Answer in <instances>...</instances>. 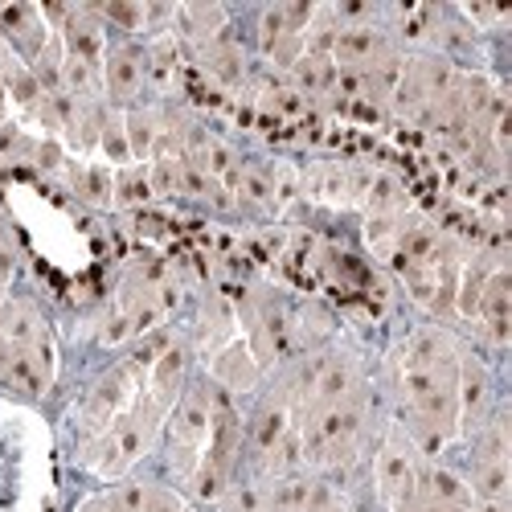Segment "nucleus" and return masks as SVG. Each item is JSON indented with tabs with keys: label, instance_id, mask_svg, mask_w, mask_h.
I'll use <instances>...</instances> for the list:
<instances>
[{
	"label": "nucleus",
	"instance_id": "nucleus-1",
	"mask_svg": "<svg viewBox=\"0 0 512 512\" xmlns=\"http://www.w3.org/2000/svg\"><path fill=\"white\" fill-rule=\"evenodd\" d=\"M402 431L422 455L459 435V349L443 328H418L398 353Z\"/></svg>",
	"mask_w": 512,
	"mask_h": 512
},
{
	"label": "nucleus",
	"instance_id": "nucleus-2",
	"mask_svg": "<svg viewBox=\"0 0 512 512\" xmlns=\"http://www.w3.org/2000/svg\"><path fill=\"white\" fill-rule=\"evenodd\" d=\"M304 463L312 467H349L369 435V390H357L332 406L308 410L295 418Z\"/></svg>",
	"mask_w": 512,
	"mask_h": 512
},
{
	"label": "nucleus",
	"instance_id": "nucleus-3",
	"mask_svg": "<svg viewBox=\"0 0 512 512\" xmlns=\"http://www.w3.org/2000/svg\"><path fill=\"white\" fill-rule=\"evenodd\" d=\"M168 418V406L156 402L148 390L136 394V402L127 406L99 439L87 443V463L95 467L99 476H123L127 467H132L156 439V431L164 426Z\"/></svg>",
	"mask_w": 512,
	"mask_h": 512
},
{
	"label": "nucleus",
	"instance_id": "nucleus-4",
	"mask_svg": "<svg viewBox=\"0 0 512 512\" xmlns=\"http://www.w3.org/2000/svg\"><path fill=\"white\" fill-rule=\"evenodd\" d=\"M213 406H218V386L213 381H189L185 394L173 402L164 418L168 431V467L189 484V476L197 472V463L205 455L209 431H213Z\"/></svg>",
	"mask_w": 512,
	"mask_h": 512
},
{
	"label": "nucleus",
	"instance_id": "nucleus-5",
	"mask_svg": "<svg viewBox=\"0 0 512 512\" xmlns=\"http://www.w3.org/2000/svg\"><path fill=\"white\" fill-rule=\"evenodd\" d=\"M246 345L259 365H275L295 349V304L275 287H250L238 304Z\"/></svg>",
	"mask_w": 512,
	"mask_h": 512
},
{
	"label": "nucleus",
	"instance_id": "nucleus-6",
	"mask_svg": "<svg viewBox=\"0 0 512 512\" xmlns=\"http://www.w3.org/2000/svg\"><path fill=\"white\" fill-rule=\"evenodd\" d=\"M451 82H455V70L447 66V58H439V54H418V58L402 62V74H398V87H394V95H390V107H394L398 115L422 123V115L447 95Z\"/></svg>",
	"mask_w": 512,
	"mask_h": 512
},
{
	"label": "nucleus",
	"instance_id": "nucleus-7",
	"mask_svg": "<svg viewBox=\"0 0 512 512\" xmlns=\"http://www.w3.org/2000/svg\"><path fill=\"white\" fill-rule=\"evenodd\" d=\"M467 492L476 496V504L508 500V426H504V410L476 431V447H472V476H467Z\"/></svg>",
	"mask_w": 512,
	"mask_h": 512
},
{
	"label": "nucleus",
	"instance_id": "nucleus-8",
	"mask_svg": "<svg viewBox=\"0 0 512 512\" xmlns=\"http://www.w3.org/2000/svg\"><path fill=\"white\" fill-rule=\"evenodd\" d=\"M422 463H426V459H422V451L414 447V439L402 431V426H390L386 439H381V447H377V455H373V480H377L381 500L390 504V512H394V504L418 484Z\"/></svg>",
	"mask_w": 512,
	"mask_h": 512
},
{
	"label": "nucleus",
	"instance_id": "nucleus-9",
	"mask_svg": "<svg viewBox=\"0 0 512 512\" xmlns=\"http://www.w3.org/2000/svg\"><path fill=\"white\" fill-rule=\"evenodd\" d=\"M136 369L132 365H115L111 373H103L99 381H95V390L87 394V402H82V410H78V422H82V435H87V443L91 439H99L107 426L136 402Z\"/></svg>",
	"mask_w": 512,
	"mask_h": 512
},
{
	"label": "nucleus",
	"instance_id": "nucleus-10",
	"mask_svg": "<svg viewBox=\"0 0 512 512\" xmlns=\"http://www.w3.org/2000/svg\"><path fill=\"white\" fill-rule=\"evenodd\" d=\"M291 431H295L291 398H287V390L279 386V390H271V394L259 402V410L250 414V426H246V435H242V447H246V455L267 472L271 455L279 451V443H283Z\"/></svg>",
	"mask_w": 512,
	"mask_h": 512
},
{
	"label": "nucleus",
	"instance_id": "nucleus-11",
	"mask_svg": "<svg viewBox=\"0 0 512 512\" xmlns=\"http://www.w3.org/2000/svg\"><path fill=\"white\" fill-rule=\"evenodd\" d=\"M369 181H373V173L361 164L324 160V164H312L300 173V193H308L312 201H324V205H361Z\"/></svg>",
	"mask_w": 512,
	"mask_h": 512
},
{
	"label": "nucleus",
	"instance_id": "nucleus-12",
	"mask_svg": "<svg viewBox=\"0 0 512 512\" xmlns=\"http://www.w3.org/2000/svg\"><path fill=\"white\" fill-rule=\"evenodd\" d=\"M328 58L340 70H373V66L398 62V46L381 25H345L332 37Z\"/></svg>",
	"mask_w": 512,
	"mask_h": 512
},
{
	"label": "nucleus",
	"instance_id": "nucleus-13",
	"mask_svg": "<svg viewBox=\"0 0 512 512\" xmlns=\"http://www.w3.org/2000/svg\"><path fill=\"white\" fill-rule=\"evenodd\" d=\"M0 381L25 398H41L54 381V340L46 336L25 349H5L0 353Z\"/></svg>",
	"mask_w": 512,
	"mask_h": 512
},
{
	"label": "nucleus",
	"instance_id": "nucleus-14",
	"mask_svg": "<svg viewBox=\"0 0 512 512\" xmlns=\"http://www.w3.org/2000/svg\"><path fill=\"white\" fill-rule=\"evenodd\" d=\"M103 95H107V107H127L132 111L136 99L144 95V50L123 41V46L107 50L103 58Z\"/></svg>",
	"mask_w": 512,
	"mask_h": 512
},
{
	"label": "nucleus",
	"instance_id": "nucleus-15",
	"mask_svg": "<svg viewBox=\"0 0 512 512\" xmlns=\"http://www.w3.org/2000/svg\"><path fill=\"white\" fill-rule=\"evenodd\" d=\"M50 33L54 29L46 25L37 5H0V37H5L9 50L25 62V70L50 46Z\"/></svg>",
	"mask_w": 512,
	"mask_h": 512
},
{
	"label": "nucleus",
	"instance_id": "nucleus-16",
	"mask_svg": "<svg viewBox=\"0 0 512 512\" xmlns=\"http://www.w3.org/2000/svg\"><path fill=\"white\" fill-rule=\"evenodd\" d=\"M488 402H492V386L484 361L459 353V431L476 435L488 422Z\"/></svg>",
	"mask_w": 512,
	"mask_h": 512
},
{
	"label": "nucleus",
	"instance_id": "nucleus-17",
	"mask_svg": "<svg viewBox=\"0 0 512 512\" xmlns=\"http://www.w3.org/2000/svg\"><path fill=\"white\" fill-rule=\"evenodd\" d=\"M209 373H213V386H218L222 394H250L254 386H259L263 365L250 353L246 340H230L222 353H213Z\"/></svg>",
	"mask_w": 512,
	"mask_h": 512
},
{
	"label": "nucleus",
	"instance_id": "nucleus-18",
	"mask_svg": "<svg viewBox=\"0 0 512 512\" xmlns=\"http://www.w3.org/2000/svg\"><path fill=\"white\" fill-rule=\"evenodd\" d=\"M58 41H62L66 58H82V62H103L107 58L103 17L95 9H70L66 25L58 29Z\"/></svg>",
	"mask_w": 512,
	"mask_h": 512
},
{
	"label": "nucleus",
	"instance_id": "nucleus-19",
	"mask_svg": "<svg viewBox=\"0 0 512 512\" xmlns=\"http://www.w3.org/2000/svg\"><path fill=\"white\" fill-rule=\"evenodd\" d=\"M189 361H193V353H189V345H181V340H173L160 357H156V365L148 369V394L156 398V402H164L168 410H173V402L185 394V386H189Z\"/></svg>",
	"mask_w": 512,
	"mask_h": 512
},
{
	"label": "nucleus",
	"instance_id": "nucleus-20",
	"mask_svg": "<svg viewBox=\"0 0 512 512\" xmlns=\"http://www.w3.org/2000/svg\"><path fill=\"white\" fill-rule=\"evenodd\" d=\"M476 320L488 324L492 340L504 345L508 340V328H512V279H508V267H496L480 291V308H476Z\"/></svg>",
	"mask_w": 512,
	"mask_h": 512
},
{
	"label": "nucleus",
	"instance_id": "nucleus-21",
	"mask_svg": "<svg viewBox=\"0 0 512 512\" xmlns=\"http://www.w3.org/2000/svg\"><path fill=\"white\" fill-rule=\"evenodd\" d=\"M177 87H181V50L173 37H156L144 50V91L168 99Z\"/></svg>",
	"mask_w": 512,
	"mask_h": 512
},
{
	"label": "nucleus",
	"instance_id": "nucleus-22",
	"mask_svg": "<svg viewBox=\"0 0 512 512\" xmlns=\"http://www.w3.org/2000/svg\"><path fill=\"white\" fill-rule=\"evenodd\" d=\"M238 332V312L230 300H222V295H209V300L201 304V320H197V345L205 353H222L230 340Z\"/></svg>",
	"mask_w": 512,
	"mask_h": 512
},
{
	"label": "nucleus",
	"instance_id": "nucleus-23",
	"mask_svg": "<svg viewBox=\"0 0 512 512\" xmlns=\"http://www.w3.org/2000/svg\"><path fill=\"white\" fill-rule=\"evenodd\" d=\"M340 82V66L328 54H304L291 66V87L304 99H332Z\"/></svg>",
	"mask_w": 512,
	"mask_h": 512
},
{
	"label": "nucleus",
	"instance_id": "nucleus-24",
	"mask_svg": "<svg viewBox=\"0 0 512 512\" xmlns=\"http://www.w3.org/2000/svg\"><path fill=\"white\" fill-rule=\"evenodd\" d=\"M197 58H201V70L213 82H222V87H238V82L246 78V58L230 37H213V41H205V46H197Z\"/></svg>",
	"mask_w": 512,
	"mask_h": 512
},
{
	"label": "nucleus",
	"instance_id": "nucleus-25",
	"mask_svg": "<svg viewBox=\"0 0 512 512\" xmlns=\"http://www.w3.org/2000/svg\"><path fill=\"white\" fill-rule=\"evenodd\" d=\"M123 127H127L132 160H156L160 132H164V111L160 107H132V111H123Z\"/></svg>",
	"mask_w": 512,
	"mask_h": 512
},
{
	"label": "nucleus",
	"instance_id": "nucleus-26",
	"mask_svg": "<svg viewBox=\"0 0 512 512\" xmlns=\"http://www.w3.org/2000/svg\"><path fill=\"white\" fill-rule=\"evenodd\" d=\"M312 496H316V480L308 472L279 476L267 488V512H308L312 508Z\"/></svg>",
	"mask_w": 512,
	"mask_h": 512
},
{
	"label": "nucleus",
	"instance_id": "nucleus-27",
	"mask_svg": "<svg viewBox=\"0 0 512 512\" xmlns=\"http://www.w3.org/2000/svg\"><path fill=\"white\" fill-rule=\"evenodd\" d=\"M361 205L369 209V218H394V213H410V197H406L402 181L390 177V173H373Z\"/></svg>",
	"mask_w": 512,
	"mask_h": 512
},
{
	"label": "nucleus",
	"instance_id": "nucleus-28",
	"mask_svg": "<svg viewBox=\"0 0 512 512\" xmlns=\"http://www.w3.org/2000/svg\"><path fill=\"white\" fill-rule=\"evenodd\" d=\"M177 25H181V37L197 41V46H205V41L222 37L226 29V9L222 5H185L177 9Z\"/></svg>",
	"mask_w": 512,
	"mask_h": 512
},
{
	"label": "nucleus",
	"instance_id": "nucleus-29",
	"mask_svg": "<svg viewBox=\"0 0 512 512\" xmlns=\"http://www.w3.org/2000/svg\"><path fill=\"white\" fill-rule=\"evenodd\" d=\"M70 185L87 205H111L115 201V173L103 164H78L70 173Z\"/></svg>",
	"mask_w": 512,
	"mask_h": 512
},
{
	"label": "nucleus",
	"instance_id": "nucleus-30",
	"mask_svg": "<svg viewBox=\"0 0 512 512\" xmlns=\"http://www.w3.org/2000/svg\"><path fill=\"white\" fill-rule=\"evenodd\" d=\"M99 148L107 152V160L111 164H127L132 160V148H127V127H123V111H115V107H107L103 111V132H99Z\"/></svg>",
	"mask_w": 512,
	"mask_h": 512
},
{
	"label": "nucleus",
	"instance_id": "nucleus-31",
	"mask_svg": "<svg viewBox=\"0 0 512 512\" xmlns=\"http://www.w3.org/2000/svg\"><path fill=\"white\" fill-rule=\"evenodd\" d=\"M148 197H156L152 193V181H148V164L119 168V173H115V201L119 205H140Z\"/></svg>",
	"mask_w": 512,
	"mask_h": 512
},
{
	"label": "nucleus",
	"instance_id": "nucleus-32",
	"mask_svg": "<svg viewBox=\"0 0 512 512\" xmlns=\"http://www.w3.org/2000/svg\"><path fill=\"white\" fill-rule=\"evenodd\" d=\"M422 467H426V463H422ZM447 508H451V504H447V500H439V492H435L431 484H426V476H422V472H418V484H414V488L394 504V512H447ZM455 508H459V504H455Z\"/></svg>",
	"mask_w": 512,
	"mask_h": 512
},
{
	"label": "nucleus",
	"instance_id": "nucleus-33",
	"mask_svg": "<svg viewBox=\"0 0 512 512\" xmlns=\"http://www.w3.org/2000/svg\"><path fill=\"white\" fill-rule=\"evenodd\" d=\"M103 21H111V25H119L123 33H140V29H148V5H103V9H95Z\"/></svg>",
	"mask_w": 512,
	"mask_h": 512
},
{
	"label": "nucleus",
	"instance_id": "nucleus-34",
	"mask_svg": "<svg viewBox=\"0 0 512 512\" xmlns=\"http://www.w3.org/2000/svg\"><path fill=\"white\" fill-rule=\"evenodd\" d=\"M263 107H267L271 115H287V119H295V115H304V111H308V99L295 91V87H271V91H263Z\"/></svg>",
	"mask_w": 512,
	"mask_h": 512
},
{
	"label": "nucleus",
	"instance_id": "nucleus-35",
	"mask_svg": "<svg viewBox=\"0 0 512 512\" xmlns=\"http://www.w3.org/2000/svg\"><path fill=\"white\" fill-rule=\"evenodd\" d=\"M13 271H17V259H13V246L0 238V308L9 300V283H13Z\"/></svg>",
	"mask_w": 512,
	"mask_h": 512
},
{
	"label": "nucleus",
	"instance_id": "nucleus-36",
	"mask_svg": "<svg viewBox=\"0 0 512 512\" xmlns=\"http://www.w3.org/2000/svg\"><path fill=\"white\" fill-rule=\"evenodd\" d=\"M33 164H37V168H58V164H62V148H58L54 140H37Z\"/></svg>",
	"mask_w": 512,
	"mask_h": 512
},
{
	"label": "nucleus",
	"instance_id": "nucleus-37",
	"mask_svg": "<svg viewBox=\"0 0 512 512\" xmlns=\"http://www.w3.org/2000/svg\"><path fill=\"white\" fill-rule=\"evenodd\" d=\"M5 111H9V91H5V82H0V123H5Z\"/></svg>",
	"mask_w": 512,
	"mask_h": 512
},
{
	"label": "nucleus",
	"instance_id": "nucleus-38",
	"mask_svg": "<svg viewBox=\"0 0 512 512\" xmlns=\"http://www.w3.org/2000/svg\"><path fill=\"white\" fill-rule=\"evenodd\" d=\"M447 512H480L476 504H459V508H447Z\"/></svg>",
	"mask_w": 512,
	"mask_h": 512
}]
</instances>
